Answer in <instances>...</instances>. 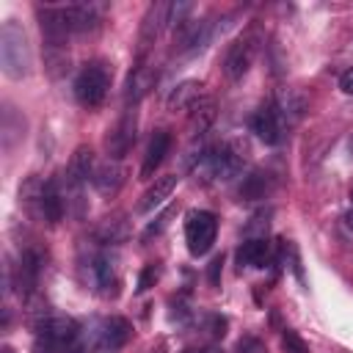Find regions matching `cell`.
<instances>
[{
	"instance_id": "23",
	"label": "cell",
	"mask_w": 353,
	"mask_h": 353,
	"mask_svg": "<svg viewBox=\"0 0 353 353\" xmlns=\"http://www.w3.org/2000/svg\"><path fill=\"white\" fill-rule=\"evenodd\" d=\"M127 234H130V229H127V223H124L121 218H105L102 226L97 229V240L105 243V245H110V243H121Z\"/></svg>"
},
{
	"instance_id": "6",
	"label": "cell",
	"mask_w": 353,
	"mask_h": 353,
	"mask_svg": "<svg viewBox=\"0 0 353 353\" xmlns=\"http://www.w3.org/2000/svg\"><path fill=\"white\" fill-rule=\"evenodd\" d=\"M135 135H138V113H135V108H127L121 113V119L116 121V127L108 132V141H105L110 160H121L132 149Z\"/></svg>"
},
{
	"instance_id": "22",
	"label": "cell",
	"mask_w": 353,
	"mask_h": 353,
	"mask_svg": "<svg viewBox=\"0 0 353 353\" xmlns=\"http://www.w3.org/2000/svg\"><path fill=\"white\" fill-rule=\"evenodd\" d=\"M44 63H47V72L52 77L63 74L69 69V52L63 44H44Z\"/></svg>"
},
{
	"instance_id": "9",
	"label": "cell",
	"mask_w": 353,
	"mask_h": 353,
	"mask_svg": "<svg viewBox=\"0 0 353 353\" xmlns=\"http://www.w3.org/2000/svg\"><path fill=\"white\" fill-rule=\"evenodd\" d=\"M154 83H157V69L141 58V61L132 66V72H130V77H127V83H124V102H127V105L141 102V99L154 88Z\"/></svg>"
},
{
	"instance_id": "30",
	"label": "cell",
	"mask_w": 353,
	"mask_h": 353,
	"mask_svg": "<svg viewBox=\"0 0 353 353\" xmlns=\"http://www.w3.org/2000/svg\"><path fill=\"white\" fill-rule=\"evenodd\" d=\"M345 221H347V226H350V229H353V207H350V210H347V215H345Z\"/></svg>"
},
{
	"instance_id": "26",
	"label": "cell",
	"mask_w": 353,
	"mask_h": 353,
	"mask_svg": "<svg viewBox=\"0 0 353 353\" xmlns=\"http://www.w3.org/2000/svg\"><path fill=\"white\" fill-rule=\"evenodd\" d=\"M237 350H240V353H262V345H259L256 339H243V342L237 345Z\"/></svg>"
},
{
	"instance_id": "2",
	"label": "cell",
	"mask_w": 353,
	"mask_h": 353,
	"mask_svg": "<svg viewBox=\"0 0 353 353\" xmlns=\"http://www.w3.org/2000/svg\"><path fill=\"white\" fill-rule=\"evenodd\" d=\"M0 66L11 80L28 77L30 66H33V55H30V44L28 36L22 30L19 22L8 19L0 28Z\"/></svg>"
},
{
	"instance_id": "16",
	"label": "cell",
	"mask_w": 353,
	"mask_h": 353,
	"mask_svg": "<svg viewBox=\"0 0 353 353\" xmlns=\"http://www.w3.org/2000/svg\"><path fill=\"white\" fill-rule=\"evenodd\" d=\"M130 336H132V325H130L124 317H110V320H105V323H102V331H99L102 345H108V347L119 350L121 345H127V342H130Z\"/></svg>"
},
{
	"instance_id": "15",
	"label": "cell",
	"mask_w": 353,
	"mask_h": 353,
	"mask_svg": "<svg viewBox=\"0 0 353 353\" xmlns=\"http://www.w3.org/2000/svg\"><path fill=\"white\" fill-rule=\"evenodd\" d=\"M91 273H94V284L99 287L102 295H110L116 290L119 276H116V259L110 254H97L91 262Z\"/></svg>"
},
{
	"instance_id": "7",
	"label": "cell",
	"mask_w": 353,
	"mask_h": 353,
	"mask_svg": "<svg viewBox=\"0 0 353 353\" xmlns=\"http://www.w3.org/2000/svg\"><path fill=\"white\" fill-rule=\"evenodd\" d=\"M168 25H171V3H165V0L152 3V6L146 8V14H143L141 33H138V50H141V55L146 52V47H152V44L160 39V33H163Z\"/></svg>"
},
{
	"instance_id": "27",
	"label": "cell",
	"mask_w": 353,
	"mask_h": 353,
	"mask_svg": "<svg viewBox=\"0 0 353 353\" xmlns=\"http://www.w3.org/2000/svg\"><path fill=\"white\" fill-rule=\"evenodd\" d=\"M221 265H223L221 256H215V259L210 262V284H218V279H221Z\"/></svg>"
},
{
	"instance_id": "14",
	"label": "cell",
	"mask_w": 353,
	"mask_h": 353,
	"mask_svg": "<svg viewBox=\"0 0 353 353\" xmlns=\"http://www.w3.org/2000/svg\"><path fill=\"white\" fill-rule=\"evenodd\" d=\"M268 259H270V243L265 237H251L237 248L240 268H265Z\"/></svg>"
},
{
	"instance_id": "24",
	"label": "cell",
	"mask_w": 353,
	"mask_h": 353,
	"mask_svg": "<svg viewBox=\"0 0 353 353\" xmlns=\"http://www.w3.org/2000/svg\"><path fill=\"white\" fill-rule=\"evenodd\" d=\"M281 342H284V347H287V353H309V345L292 331V328H284V334H281Z\"/></svg>"
},
{
	"instance_id": "17",
	"label": "cell",
	"mask_w": 353,
	"mask_h": 353,
	"mask_svg": "<svg viewBox=\"0 0 353 353\" xmlns=\"http://www.w3.org/2000/svg\"><path fill=\"white\" fill-rule=\"evenodd\" d=\"M201 83L199 80H185L179 83L171 94H168V108L171 110H185V108H193L199 99H201Z\"/></svg>"
},
{
	"instance_id": "13",
	"label": "cell",
	"mask_w": 353,
	"mask_h": 353,
	"mask_svg": "<svg viewBox=\"0 0 353 353\" xmlns=\"http://www.w3.org/2000/svg\"><path fill=\"white\" fill-rule=\"evenodd\" d=\"M94 188L102 193V196H116L119 193V188L124 185V168L119 165V163H113V160H108V163H102V165H97V171H94Z\"/></svg>"
},
{
	"instance_id": "10",
	"label": "cell",
	"mask_w": 353,
	"mask_h": 353,
	"mask_svg": "<svg viewBox=\"0 0 353 353\" xmlns=\"http://www.w3.org/2000/svg\"><path fill=\"white\" fill-rule=\"evenodd\" d=\"M251 130L256 132L259 141H265V143H279L281 135H284V130H287V124L281 121L276 105L268 102V105H262V108L251 116Z\"/></svg>"
},
{
	"instance_id": "8",
	"label": "cell",
	"mask_w": 353,
	"mask_h": 353,
	"mask_svg": "<svg viewBox=\"0 0 353 353\" xmlns=\"http://www.w3.org/2000/svg\"><path fill=\"white\" fill-rule=\"evenodd\" d=\"M66 212V185H61L58 179H50L44 182L41 188V196H39V207H36V215L47 223H58Z\"/></svg>"
},
{
	"instance_id": "19",
	"label": "cell",
	"mask_w": 353,
	"mask_h": 353,
	"mask_svg": "<svg viewBox=\"0 0 353 353\" xmlns=\"http://www.w3.org/2000/svg\"><path fill=\"white\" fill-rule=\"evenodd\" d=\"M39 273H41V254L33 251V248L22 251V256H19V287L25 292H30L36 287Z\"/></svg>"
},
{
	"instance_id": "33",
	"label": "cell",
	"mask_w": 353,
	"mask_h": 353,
	"mask_svg": "<svg viewBox=\"0 0 353 353\" xmlns=\"http://www.w3.org/2000/svg\"><path fill=\"white\" fill-rule=\"evenodd\" d=\"M350 207H353V190H350Z\"/></svg>"
},
{
	"instance_id": "28",
	"label": "cell",
	"mask_w": 353,
	"mask_h": 353,
	"mask_svg": "<svg viewBox=\"0 0 353 353\" xmlns=\"http://www.w3.org/2000/svg\"><path fill=\"white\" fill-rule=\"evenodd\" d=\"M339 88H342L345 94H353V69H347V72L339 77Z\"/></svg>"
},
{
	"instance_id": "29",
	"label": "cell",
	"mask_w": 353,
	"mask_h": 353,
	"mask_svg": "<svg viewBox=\"0 0 353 353\" xmlns=\"http://www.w3.org/2000/svg\"><path fill=\"white\" fill-rule=\"evenodd\" d=\"M91 353H116L113 347H108V345H102V347H97V350H91Z\"/></svg>"
},
{
	"instance_id": "5",
	"label": "cell",
	"mask_w": 353,
	"mask_h": 353,
	"mask_svg": "<svg viewBox=\"0 0 353 353\" xmlns=\"http://www.w3.org/2000/svg\"><path fill=\"white\" fill-rule=\"evenodd\" d=\"M256 50H259V36H256L254 30L237 36V39L229 44L226 58H223V72H226V77H229V80H240V77L251 69V63H254V58H256Z\"/></svg>"
},
{
	"instance_id": "18",
	"label": "cell",
	"mask_w": 353,
	"mask_h": 353,
	"mask_svg": "<svg viewBox=\"0 0 353 353\" xmlns=\"http://www.w3.org/2000/svg\"><path fill=\"white\" fill-rule=\"evenodd\" d=\"M273 105H276V110H279V116H281V121H284L287 127L295 124V121L301 119V113H303V97L295 94L292 88H284V91L273 99Z\"/></svg>"
},
{
	"instance_id": "21",
	"label": "cell",
	"mask_w": 353,
	"mask_h": 353,
	"mask_svg": "<svg viewBox=\"0 0 353 353\" xmlns=\"http://www.w3.org/2000/svg\"><path fill=\"white\" fill-rule=\"evenodd\" d=\"M270 185H273L270 174H265V171H251V174H248L243 182H240V196H243L245 201L265 199V193L270 190Z\"/></svg>"
},
{
	"instance_id": "3",
	"label": "cell",
	"mask_w": 353,
	"mask_h": 353,
	"mask_svg": "<svg viewBox=\"0 0 353 353\" xmlns=\"http://www.w3.org/2000/svg\"><path fill=\"white\" fill-rule=\"evenodd\" d=\"M110 88V69L102 61H91L80 69V74L74 77V97L83 108H97L102 105L105 94Z\"/></svg>"
},
{
	"instance_id": "12",
	"label": "cell",
	"mask_w": 353,
	"mask_h": 353,
	"mask_svg": "<svg viewBox=\"0 0 353 353\" xmlns=\"http://www.w3.org/2000/svg\"><path fill=\"white\" fill-rule=\"evenodd\" d=\"M176 182H179L176 174H168V176L154 179V182L143 190V196H141V201H138V212H152V210H157L160 204H165V199L174 193Z\"/></svg>"
},
{
	"instance_id": "31",
	"label": "cell",
	"mask_w": 353,
	"mask_h": 353,
	"mask_svg": "<svg viewBox=\"0 0 353 353\" xmlns=\"http://www.w3.org/2000/svg\"><path fill=\"white\" fill-rule=\"evenodd\" d=\"M0 353H14V347H8V345H3V347H0Z\"/></svg>"
},
{
	"instance_id": "1",
	"label": "cell",
	"mask_w": 353,
	"mask_h": 353,
	"mask_svg": "<svg viewBox=\"0 0 353 353\" xmlns=\"http://www.w3.org/2000/svg\"><path fill=\"white\" fill-rule=\"evenodd\" d=\"M243 165H245V146L240 141L215 143L204 149L201 154H196V174H201L204 179H215V182L234 179L243 171Z\"/></svg>"
},
{
	"instance_id": "20",
	"label": "cell",
	"mask_w": 353,
	"mask_h": 353,
	"mask_svg": "<svg viewBox=\"0 0 353 353\" xmlns=\"http://www.w3.org/2000/svg\"><path fill=\"white\" fill-rule=\"evenodd\" d=\"M215 119V102L210 97H201L190 108V135H204Z\"/></svg>"
},
{
	"instance_id": "11",
	"label": "cell",
	"mask_w": 353,
	"mask_h": 353,
	"mask_svg": "<svg viewBox=\"0 0 353 353\" xmlns=\"http://www.w3.org/2000/svg\"><path fill=\"white\" fill-rule=\"evenodd\" d=\"M168 149H171V132H168V130H154V135L149 138L143 163H141V176H143V179H152V176H154V171H157L160 163L165 160Z\"/></svg>"
},
{
	"instance_id": "4",
	"label": "cell",
	"mask_w": 353,
	"mask_h": 353,
	"mask_svg": "<svg viewBox=\"0 0 353 353\" xmlns=\"http://www.w3.org/2000/svg\"><path fill=\"white\" fill-rule=\"evenodd\" d=\"M218 234V218L210 210H193L185 218V243L193 256H204Z\"/></svg>"
},
{
	"instance_id": "25",
	"label": "cell",
	"mask_w": 353,
	"mask_h": 353,
	"mask_svg": "<svg viewBox=\"0 0 353 353\" xmlns=\"http://www.w3.org/2000/svg\"><path fill=\"white\" fill-rule=\"evenodd\" d=\"M157 276H160L157 265H146V268H143V273H141V279H138V287H135V290H138V292H146V290L157 281Z\"/></svg>"
},
{
	"instance_id": "32",
	"label": "cell",
	"mask_w": 353,
	"mask_h": 353,
	"mask_svg": "<svg viewBox=\"0 0 353 353\" xmlns=\"http://www.w3.org/2000/svg\"><path fill=\"white\" fill-rule=\"evenodd\" d=\"M193 353H212V350H193Z\"/></svg>"
}]
</instances>
